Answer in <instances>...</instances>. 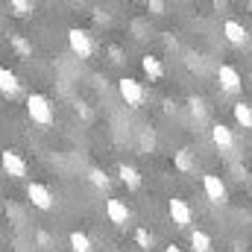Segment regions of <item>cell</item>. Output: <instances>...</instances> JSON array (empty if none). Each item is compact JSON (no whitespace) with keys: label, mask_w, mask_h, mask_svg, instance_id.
Wrapping results in <instances>:
<instances>
[{"label":"cell","mask_w":252,"mask_h":252,"mask_svg":"<svg viewBox=\"0 0 252 252\" xmlns=\"http://www.w3.org/2000/svg\"><path fill=\"white\" fill-rule=\"evenodd\" d=\"M141 67H144V73H147L150 79H161V76H164V64H161L158 56H144V59H141Z\"/></svg>","instance_id":"14"},{"label":"cell","mask_w":252,"mask_h":252,"mask_svg":"<svg viewBox=\"0 0 252 252\" xmlns=\"http://www.w3.org/2000/svg\"><path fill=\"white\" fill-rule=\"evenodd\" d=\"M202 190H205V196L214 202V205H226V199H229V193H226V185H223V179L220 176H214V173H208V176H202Z\"/></svg>","instance_id":"5"},{"label":"cell","mask_w":252,"mask_h":252,"mask_svg":"<svg viewBox=\"0 0 252 252\" xmlns=\"http://www.w3.org/2000/svg\"><path fill=\"white\" fill-rule=\"evenodd\" d=\"M67 44H70V50L79 56V59H91V53H94V38L85 32V30H70L67 32Z\"/></svg>","instance_id":"3"},{"label":"cell","mask_w":252,"mask_h":252,"mask_svg":"<svg viewBox=\"0 0 252 252\" xmlns=\"http://www.w3.org/2000/svg\"><path fill=\"white\" fill-rule=\"evenodd\" d=\"M217 79H220V88H223L226 94H238V91H241V73H238V67H232V64H220Z\"/></svg>","instance_id":"7"},{"label":"cell","mask_w":252,"mask_h":252,"mask_svg":"<svg viewBox=\"0 0 252 252\" xmlns=\"http://www.w3.org/2000/svg\"><path fill=\"white\" fill-rule=\"evenodd\" d=\"M211 141H214V147H217L220 153L235 150V135H232V129H229L226 124H214L211 126Z\"/></svg>","instance_id":"9"},{"label":"cell","mask_w":252,"mask_h":252,"mask_svg":"<svg viewBox=\"0 0 252 252\" xmlns=\"http://www.w3.org/2000/svg\"><path fill=\"white\" fill-rule=\"evenodd\" d=\"M88 179H91L94 188H109V182H112V179L106 176V170H100V167H91V170H88Z\"/></svg>","instance_id":"18"},{"label":"cell","mask_w":252,"mask_h":252,"mask_svg":"<svg viewBox=\"0 0 252 252\" xmlns=\"http://www.w3.org/2000/svg\"><path fill=\"white\" fill-rule=\"evenodd\" d=\"M12 9H15V15H30V12H32V3H27V0H12Z\"/></svg>","instance_id":"22"},{"label":"cell","mask_w":252,"mask_h":252,"mask_svg":"<svg viewBox=\"0 0 252 252\" xmlns=\"http://www.w3.org/2000/svg\"><path fill=\"white\" fill-rule=\"evenodd\" d=\"M190 106H193V115H196V118H202V115H205V109H202V100H190Z\"/></svg>","instance_id":"25"},{"label":"cell","mask_w":252,"mask_h":252,"mask_svg":"<svg viewBox=\"0 0 252 252\" xmlns=\"http://www.w3.org/2000/svg\"><path fill=\"white\" fill-rule=\"evenodd\" d=\"M27 196H30V202H32L35 208H41V211H50V208H53V193H50L47 185H41V182H30Z\"/></svg>","instance_id":"6"},{"label":"cell","mask_w":252,"mask_h":252,"mask_svg":"<svg viewBox=\"0 0 252 252\" xmlns=\"http://www.w3.org/2000/svg\"><path fill=\"white\" fill-rule=\"evenodd\" d=\"M27 112H30L32 124L53 126V109H50V100H47L44 94H30V97H27Z\"/></svg>","instance_id":"1"},{"label":"cell","mask_w":252,"mask_h":252,"mask_svg":"<svg viewBox=\"0 0 252 252\" xmlns=\"http://www.w3.org/2000/svg\"><path fill=\"white\" fill-rule=\"evenodd\" d=\"M118 88H121V97H124L126 106H132V109L144 106V100H147V91H144V85H141L138 79H132V76H124V79L118 82Z\"/></svg>","instance_id":"2"},{"label":"cell","mask_w":252,"mask_h":252,"mask_svg":"<svg viewBox=\"0 0 252 252\" xmlns=\"http://www.w3.org/2000/svg\"><path fill=\"white\" fill-rule=\"evenodd\" d=\"M147 9H150L153 15H161V12H164V3H158V0H150V3H147Z\"/></svg>","instance_id":"23"},{"label":"cell","mask_w":252,"mask_h":252,"mask_svg":"<svg viewBox=\"0 0 252 252\" xmlns=\"http://www.w3.org/2000/svg\"><path fill=\"white\" fill-rule=\"evenodd\" d=\"M167 208H170V217H173V223H176V226H182V229H188L190 223H193V211H190V205L185 202V199H179V196H173Z\"/></svg>","instance_id":"8"},{"label":"cell","mask_w":252,"mask_h":252,"mask_svg":"<svg viewBox=\"0 0 252 252\" xmlns=\"http://www.w3.org/2000/svg\"><path fill=\"white\" fill-rule=\"evenodd\" d=\"M35 241H38V244H41V247H44V250H50V244H53V241H50V235H47V232H38V235H35Z\"/></svg>","instance_id":"24"},{"label":"cell","mask_w":252,"mask_h":252,"mask_svg":"<svg viewBox=\"0 0 252 252\" xmlns=\"http://www.w3.org/2000/svg\"><path fill=\"white\" fill-rule=\"evenodd\" d=\"M135 244H138L144 252H150L153 250V235H150L147 229H135Z\"/></svg>","instance_id":"20"},{"label":"cell","mask_w":252,"mask_h":252,"mask_svg":"<svg viewBox=\"0 0 252 252\" xmlns=\"http://www.w3.org/2000/svg\"><path fill=\"white\" fill-rule=\"evenodd\" d=\"M0 91L6 97H18L21 94V82H18V76L9 67H0Z\"/></svg>","instance_id":"12"},{"label":"cell","mask_w":252,"mask_h":252,"mask_svg":"<svg viewBox=\"0 0 252 252\" xmlns=\"http://www.w3.org/2000/svg\"><path fill=\"white\" fill-rule=\"evenodd\" d=\"M106 214H109V220L115 226H126L129 223V208H126L124 199H109L106 202Z\"/></svg>","instance_id":"11"},{"label":"cell","mask_w":252,"mask_h":252,"mask_svg":"<svg viewBox=\"0 0 252 252\" xmlns=\"http://www.w3.org/2000/svg\"><path fill=\"white\" fill-rule=\"evenodd\" d=\"M109 53H112V62H121V56H124L121 47H109Z\"/></svg>","instance_id":"26"},{"label":"cell","mask_w":252,"mask_h":252,"mask_svg":"<svg viewBox=\"0 0 252 252\" xmlns=\"http://www.w3.org/2000/svg\"><path fill=\"white\" fill-rule=\"evenodd\" d=\"M232 115H235V121H238V126H244V129H252V106L250 103H235L232 106Z\"/></svg>","instance_id":"13"},{"label":"cell","mask_w":252,"mask_h":252,"mask_svg":"<svg viewBox=\"0 0 252 252\" xmlns=\"http://www.w3.org/2000/svg\"><path fill=\"white\" fill-rule=\"evenodd\" d=\"M67 244H70L73 252H94V244H91V238H88L85 232H70Z\"/></svg>","instance_id":"16"},{"label":"cell","mask_w":252,"mask_h":252,"mask_svg":"<svg viewBox=\"0 0 252 252\" xmlns=\"http://www.w3.org/2000/svg\"><path fill=\"white\" fill-rule=\"evenodd\" d=\"M118 176H121V182H124L126 188H132V190L141 188V173H138L132 164H121V167H118Z\"/></svg>","instance_id":"15"},{"label":"cell","mask_w":252,"mask_h":252,"mask_svg":"<svg viewBox=\"0 0 252 252\" xmlns=\"http://www.w3.org/2000/svg\"><path fill=\"white\" fill-rule=\"evenodd\" d=\"M0 164H3V170H6L9 176H15V179H27V173H30V167H27V161L21 158L18 150H3V153H0Z\"/></svg>","instance_id":"4"},{"label":"cell","mask_w":252,"mask_h":252,"mask_svg":"<svg viewBox=\"0 0 252 252\" xmlns=\"http://www.w3.org/2000/svg\"><path fill=\"white\" fill-rule=\"evenodd\" d=\"M173 164H176V170H182V173H188L190 167H193V161H190L188 150H179V153L173 156Z\"/></svg>","instance_id":"19"},{"label":"cell","mask_w":252,"mask_h":252,"mask_svg":"<svg viewBox=\"0 0 252 252\" xmlns=\"http://www.w3.org/2000/svg\"><path fill=\"white\" fill-rule=\"evenodd\" d=\"M12 44H15V50H18L21 56H32V44H30L24 35H12Z\"/></svg>","instance_id":"21"},{"label":"cell","mask_w":252,"mask_h":252,"mask_svg":"<svg viewBox=\"0 0 252 252\" xmlns=\"http://www.w3.org/2000/svg\"><path fill=\"white\" fill-rule=\"evenodd\" d=\"M167 252H182V247H176V244H170V247H167Z\"/></svg>","instance_id":"27"},{"label":"cell","mask_w":252,"mask_h":252,"mask_svg":"<svg viewBox=\"0 0 252 252\" xmlns=\"http://www.w3.org/2000/svg\"><path fill=\"white\" fill-rule=\"evenodd\" d=\"M223 35H226L232 44H238V47H244V44L250 41V32H247V27H244L241 21H232V18L223 24Z\"/></svg>","instance_id":"10"},{"label":"cell","mask_w":252,"mask_h":252,"mask_svg":"<svg viewBox=\"0 0 252 252\" xmlns=\"http://www.w3.org/2000/svg\"><path fill=\"white\" fill-rule=\"evenodd\" d=\"M190 247H193V252H211V238L202 229H196V232H190Z\"/></svg>","instance_id":"17"}]
</instances>
